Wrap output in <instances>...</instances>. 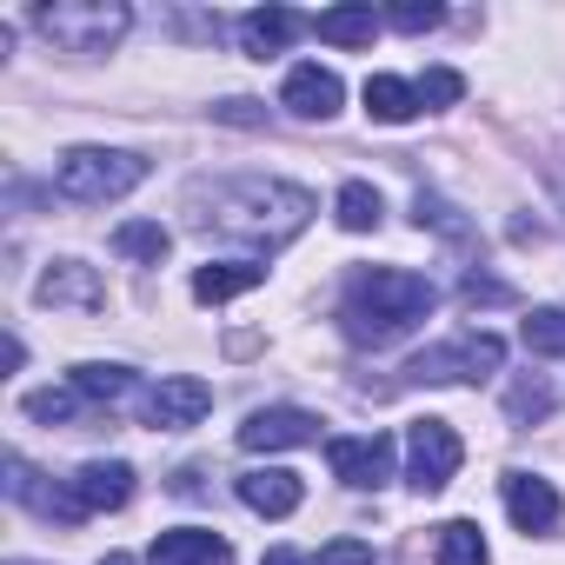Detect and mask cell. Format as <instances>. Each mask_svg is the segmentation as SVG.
Wrapping results in <instances>:
<instances>
[{
    "label": "cell",
    "instance_id": "6da1fadb",
    "mask_svg": "<svg viewBox=\"0 0 565 565\" xmlns=\"http://www.w3.org/2000/svg\"><path fill=\"white\" fill-rule=\"evenodd\" d=\"M193 206H206V213H193L206 233H226V239H246V246H287L307 220H313V193L307 186H287V180H259V173H246V180H213V193L206 186H193Z\"/></svg>",
    "mask_w": 565,
    "mask_h": 565
},
{
    "label": "cell",
    "instance_id": "7a4b0ae2",
    "mask_svg": "<svg viewBox=\"0 0 565 565\" xmlns=\"http://www.w3.org/2000/svg\"><path fill=\"white\" fill-rule=\"evenodd\" d=\"M439 307V287L426 273H406V266H366L353 273V287L340 300V333L353 347H393L399 333H413L426 313Z\"/></svg>",
    "mask_w": 565,
    "mask_h": 565
},
{
    "label": "cell",
    "instance_id": "3957f363",
    "mask_svg": "<svg viewBox=\"0 0 565 565\" xmlns=\"http://www.w3.org/2000/svg\"><path fill=\"white\" fill-rule=\"evenodd\" d=\"M147 180V153H127V147H74L61 153L54 167V186L81 206H107V200H127L134 186Z\"/></svg>",
    "mask_w": 565,
    "mask_h": 565
},
{
    "label": "cell",
    "instance_id": "277c9868",
    "mask_svg": "<svg viewBox=\"0 0 565 565\" xmlns=\"http://www.w3.org/2000/svg\"><path fill=\"white\" fill-rule=\"evenodd\" d=\"M34 28L61 54H107L134 28V14L120 8V0H54V8H34Z\"/></svg>",
    "mask_w": 565,
    "mask_h": 565
},
{
    "label": "cell",
    "instance_id": "5b68a950",
    "mask_svg": "<svg viewBox=\"0 0 565 565\" xmlns=\"http://www.w3.org/2000/svg\"><path fill=\"white\" fill-rule=\"evenodd\" d=\"M499 360H505V340L499 333H466V340H446V347H426L413 366H406V380H426V386H452V380H486V373H499Z\"/></svg>",
    "mask_w": 565,
    "mask_h": 565
},
{
    "label": "cell",
    "instance_id": "8992f818",
    "mask_svg": "<svg viewBox=\"0 0 565 565\" xmlns=\"http://www.w3.org/2000/svg\"><path fill=\"white\" fill-rule=\"evenodd\" d=\"M459 459H466V446H459V433H452L446 419H419V426L406 433V479H413L419 492L452 486Z\"/></svg>",
    "mask_w": 565,
    "mask_h": 565
},
{
    "label": "cell",
    "instance_id": "52a82bcc",
    "mask_svg": "<svg viewBox=\"0 0 565 565\" xmlns=\"http://www.w3.org/2000/svg\"><path fill=\"white\" fill-rule=\"evenodd\" d=\"M206 413H213V386L193 380V373H167V380L140 399V419H147L153 433H186V426H200Z\"/></svg>",
    "mask_w": 565,
    "mask_h": 565
},
{
    "label": "cell",
    "instance_id": "ba28073f",
    "mask_svg": "<svg viewBox=\"0 0 565 565\" xmlns=\"http://www.w3.org/2000/svg\"><path fill=\"white\" fill-rule=\"evenodd\" d=\"M327 466L353 492H380L393 479V439L386 433H340V439H327Z\"/></svg>",
    "mask_w": 565,
    "mask_h": 565
},
{
    "label": "cell",
    "instance_id": "9c48e42d",
    "mask_svg": "<svg viewBox=\"0 0 565 565\" xmlns=\"http://www.w3.org/2000/svg\"><path fill=\"white\" fill-rule=\"evenodd\" d=\"M239 446H246V452H294V446H320V413H307V406H259V413H246Z\"/></svg>",
    "mask_w": 565,
    "mask_h": 565
},
{
    "label": "cell",
    "instance_id": "30bf717a",
    "mask_svg": "<svg viewBox=\"0 0 565 565\" xmlns=\"http://www.w3.org/2000/svg\"><path fill=\"white\" fill-rule=\"evenodd\" d=\"M67 492H74L81 519H94V512H120V505L134 499V466H127V459H87V466L67 479Z\"/></svg>",
    "mask_w": 565,
    "mask_h": 565
},
{
    "label": "cell",
    "instance_id": "8fae6325",
    "mask_svg": "<svg viewBox=\"0 0 565 565\" xmlns=\"http://www.w3.org/2000/svg\"><path fill=\"white\" fill-rule=\"evenodd\" d=\"M300 499H307V486H300V472H287V466L239 472V505L259 512V519H287V512H300Z\"/></svg>",
    "mask_w": 565,
    "mask_h": 565
},
{
    "label": "cell",
    "instance_id": "7c38bea8",
    "mask_svg": "<svg viewBox=\"0 0 565 565\" xmlns=\"http://www.w3.org/2000/svg\"><path fill=\"white\" fill-rule=\"evenodd\" d=\"M279 100H287L300 120H333V114H340V100H347V87H340V74H333V67L307 61V67H294V74H287Z\"/></svg>",
    "mask_w": 565,
    "mask_h": 565
},
{
    "label": "cell",
    "instance_id": "4fadbf2b",
    "mask_svg": "<svg viewBox=\"0 0 565 565\" xmlns=\"http://www.w3.org/2000/svg\"><path fill=\"white\" fill-rule=\"evenodd\" d=\"M147 565H233V545L206 525H173L147 545Z\"/></svg>",
    "mask_w": 565,
    "mask_h": 565
},
{
    "label": "cell",
    "instance_id": "5bb4252c",
    "mask_svg": "<svg viewBox=\"0 0 565 565\" xmlns=\"http://www.w3.org/2000/svg\"><path fill=\"white\" fill-rule=\"evenodd\" d=\"M307 28L313 21L294 14V8H253V14H239V47L253 61H273V54H287V41H300Z\"/></svg>",
    "mask_w": 565,
    "mask_h": 565
},
{
    "label": "cell",
    "instance_id": "9a60e30c",
    "mask_svg": "<svg viewBox=\"0 0 565 565\" xmlns=\"http://www.w3.org/2000/svg\"><path fill=\"white\" fill-rule=\"evenodd\" d=\"M34 300H41V307H81V313H94L107 294H100V273H94V266H81V259H54V266L41 273Z\"/></svg>",
    "mask_w": 565,
    "mask_h": 565
},
{
    "label": "cell",
    "instance_id": "2e32d148",
    "mask_svg": "<svg viewBox=\"0 0 565 565\" xmlns=\"http://www.w3.org/2000/svg\"><path fill=\"white\" fill-rule=\"evenodd\" d=\"M505 512L512 525L532 539V532H552L558 525V492L539 479V472H505Z\"/></svg>",
    "mask_w": 565,
    "mask_h": 565
},
{
    "label": "cell",
    "instance_id": "e0dca14e",
    "mask_svg": "<svg viewBox=\"0 0 565 565\" xmlns=\"http://www.w3.org/2000/svg\"><path fill=\"white\" fill-rule=\"evenodd\" d=\"M259 279H266V266H253V259H220V266H200V273H193V300H200V307H220V300L253 294Z\"/></svg>",
    "mask_w": 565,
    "mask_h": 565
},
{
    "label": "cell",
    "instance_id": "ac0fdd59",
    "mask_svg": "<svg viewBox=\"0 0 565 565\" xmlns=\"http://www.w3.org/2000/svg\"><path fill=\"white\" fill-rule=\"evenodd\" d=\"M360 100H366V114H373L380 127H406V120L419 114V87L399 81V74H373V81L360 87Z\"/></svg>",
    "mask_w": 565,
    "mask_h": 565
},
{
    "label": "cell",
    "instance_id": "d6986e66",
    "mask_svg": "<svg viewBox=\"0 0 565 565\" xmlns=\"http://www.w3.org/2000/svg\"><path fill=\"white\" fill-rule=\"evenodd\" d=\"M380 28H386V14H373V8H327V14L313 21V34L333 41V47H366Z\"/></svg>",
    "mask_w": 565,
    "mask_h": 565
},
{
    "label": "cell",
    "instance_id": "ffe728a7",
    "mask_svg": "<svg viewBox=\"0 0 565 565\" xmlns=\"http://www.w3.org/2000/svg\"><path fill=\"white\" fill-rule=\"evenodd\" d=\"M67 386H74L87 406H120V399L134 393V366H100V360H94V366H74Z\"/></svg>",
    "mask_w": 565,
    "mask_h": 565
},
{
    "label": "cell",
    "instance_id": "44dd1931",
    "mask_svg": "<svg viewBox=\"0 0 565 565\" xmlns=\"http://www.w3.org/2000/svg\"><path fill=\"white\" fill-rule=\"evenodd\" d=\"M333 220H340L347 233H373V226L386 220V200H380V186H366V180H347V186H340V200H333Z\"/></svg>",
    "mask_w": 565,
    "mask_h": 565
},
{
    "label": "cell",
    "instance_id": "7402d4cb",
    "mask_svg": "<svg viewBox=\"0 0 565 565\" xmlns=\"http://www.w3.org/2000/svg\"><path fill=\"white\" fill-rule=\"evenodd\" d=\"M167 226L160 220H127V226H114V253L120 259H140V266H160L167 259Z\"/></svg>",
    "mask_w": 565,
    "mask_h": 565
},
{
    "label": "cell",
    "instance_id": "603a6c76",
    "mask_svg": "<svg viewBox=\"0 0 565 565\" xmlns=\"http://www.w3.org/2000/svg\"><path fill=\"white\" fill-rule=\"evenodd\" d=\"M439 565H492V552H486V532L472 525V519H446L439 525V552H433Z\"/></svg>",
    "mask_w": 565,
    "mask_h": 565
},
{
    "label": "cell",
    "instance_id": "cb8c5ba5",
    "mask_svg": "<svg viewBox=\"0 0 565 565\" xmlns=\"http://www.w3.org/2000/svg\"><path fill=\"white\" fill-rule=\"evenodd\" d=\"M519 340L539 360H565V307H532L525 327H519Z\"/></svg>",
    "mask_w": 565,
    "mask_h": 565
},
{
    "label": "cell",
    "instance_id": "d4e9b609",
    "mask_svg": "<svg viewBox=\"0 0 565 565\" xmlns=\"http://www.w3.org/2000/svg\"><path fill=\"white\" fill-rule=\"evenodd\" d=\"M413 220H419V233L433 226V233H446V239H459V246L472 239V220H459V206H446L439 193H419V200H413Z\"/></svg>",
    "mask_w": 565,
    "mask_h": 565
},
{
    "label": "cell",
    "instance_id": "484cf974",
    "mask_svg": "<svg viewBox=\"0 0 565 565\" xmlns=\"http://www.w3.org/2000/svg\"><path fill=\"white\" fill-rule=\"evenodd\" d=\"M21 413L41 419V426H67V419L81 413V393H74V386H41V393L21 399Z\"/></svg>",
    "mask_w": 565,
    "mask_h": 565
},
{
    "label": "cell",
    "instance_id": "4316f807",
    "mask_svg": "<svg viewBox=\"0 0 565 565\" xmlns=\"http://www.w3.org/2000/svg\"><path fill=\"white\" fill-rule=\"evenodd\" d=\"M413 87H419V107H426V114H439V107H452V100L466 94V74H452V67H426Z\"/></svg>",
    "mask_w": 565,
    "mask_h": 565
},
{
    "label": "cell",
    "instance_id": "83f0119b",
    "mask_svg": "<svg viewBox=\"0 0 565 565\" xmlns=\"http://www.w3.org/2000/svg\"><path fill=\"white\" fill-rule=\"evenodd\" d=\"M439 21H446L439 0H399V8H386V28H399V34H426Z\"/></svg>",
    "mask_w": 565,
    "mask_h": 565
},
{
    "label": "cell",
    "instance_id": "f1b7e54d",
    "mask_svg": "<svg viewBox=\"0 0 565 565\" xmlns=\"http://www.w3.org/2000/svg\"><path fill=\"white\" fill-rule=\"evenodd\" d=\"M505 413H512V419H545V413H552V386H545L539 373L519 380V386L505 393Z\"/></svg>",
    "mask_w": 565,
    "mask_h": 565
},
{
    "label": "cell",
    "instance_id": "f546056e",
    "mask_svg": "<svg viewBox=\"0 0 565 565\" xmlns=\"http://www.w3.org/2000/svg\"><path fill=\"white\" fill-rule=\"evenodd\" d=\"M466 307H505L512 300V287H505V279H486V273H466Z\"/></svg>",
    "mask_w": 565,
    "mask_h": 565
},
{
    "label": "cell",
    "instance_id": "4dcf8cb0",
    "mask_svg": "<svg viewBox=\"0 0 565 565\" xmlns=\"http://www.w3.org/2000/svg\"><path fill=\"white\" fill-rule=\"evenodd\" d=\"M320 565H373V545L366 539H333V545H320Z\"/></svg>",
    "mask_w": 565,
    "mask_h": 565
},
{
    "label": "cell",
    "instance_id": "1f68e13d",
    "mask_svg": "<svg viewBox=\"0 0 565 565\" xmlns=\"http://www.w3.org/2000/svg\"><path fill=\"white\" fill-rule=\"evenodd\" d=\"M220 120H233V127H259V107L253 100H226V107H213Z\"/></svg>",
    "mask_w": 565,
    "mask_h": 565
},
{
    "label": "cell",
    "instance_id": "d6a6232c",
    "mask_svg": "<svg viewBox=\"0 0 565 565\" xmlns=\"http://www.w3.org/2000/svg\"><path fill=\"white\" fill-rule=\"evenodd\" d=\"M259 565H313V558H307V552H287V545H273Z\"/></svg>",
    "mask_w": 565,
    "mask_h": 565
},
{
    "label": "cell",
    "instance_id": "836d02e7",
    "mask_svg": "<svg viewBox=\"0 0 565 565\" xmlns=\"http://www.w3.org/2000/svg\"><path fill=\"white\" fill-rule=\"evenodd\" d=\"M8 565H34V558H8Z\"/></svg>",
    "mask_w": 565,
    "mask_h": 565
},
{
    "label": "cell",
    "instance_id": "e575fe53",
    "mask_svg": "<svg viewBox=\"0 0 565 565\" xmlns=\"http://www.w3.org/2000/svg\"><path fill=\"white\" fill-rule=\"evenodd\" d=\"M107 565H127V558H107Z\"/></svg>",
    "mask_w": 565,
    "mask_h": 565
}]
</instances>
